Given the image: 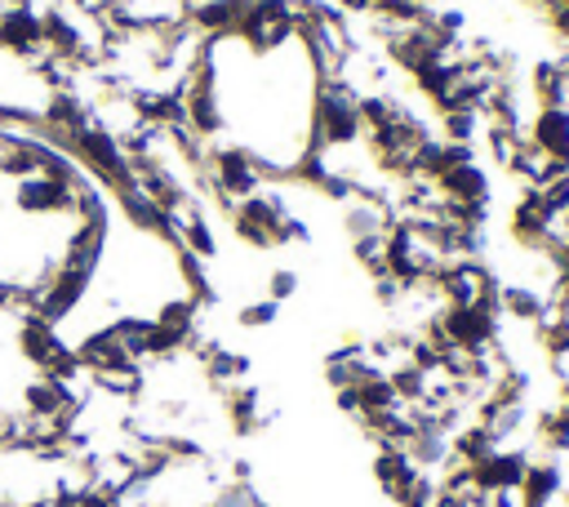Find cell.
I'll return each mask as SVG.
<instances>
[{
	"instance_id": "4",
	"label": "cell",
	"mask_w": 569,
	"mask_h": 507,
	"mask_svg": "<svg viewBox=\"0 0 569 507\" xmlns=\"http://www.w3.org/2000/svg\"><path fill=\"white\" fill-rule=\"evenodd\" d=\"M542 360H547V369H551V382H556V387H569V342L556 347V351L542 356Z\"/></svg>"
},
{
	"instance_id": "1",
	"label": "cell",
	"mask_w": 569,
	"mask_h": 507,
	"mask_svg": "<svg viewBox=\"0 0 569 507\" xmlns=\"http://www.w3.org/2000/svg\"><path fill=\"white\" fill-rule=\"evenodd\" d=\"M529 142L542 156L569 165V107H538L529 120Z\"/></svg>"
},
{
	"instance_id": "5",
	"label": "cell",
	"mask_w": 569,
	"mask_h": 507,
	"mask_svg": "<svg viewBox=\"0 0 569 507\" xmlns=\"http://www.w3.org/2000/svg\"><path fill=\"white\" fill-rule=\"evenodd\" d=\"M560 498H565V507H569V485H565V489H560Z\"/></svg>"
},
{
	"instance_id": "6",
	"label": "cell",
	"mask_w": 569,
	"mask_h": 507,
	"mask_svg": "<svg viewBox=\"0 0 569 507\" xmlns=\"http://www.w3.org/2000/svg\"><path fill=\"white\" fill-rule=\"evenodd\" d=\"M560 396H565V400H569V387H560Z\"/></svg>"
},
{
	"instance_id": "2",
	"label": "cell",
	"mask_w": 569,
	"mask_h": 507,
	"mask_svg": "<svg viewBox=\"0 0 569 507\" xmlns=\"http://www.w3.org/2000/svg\"><path fill=\"white\" fill-rule=\"evenodd\" d=\"M276 311H280V302L258 298V302H244V307L236 311V320H240L244 329H262V325H271V320H276Z\"/></svg>"
},
{
	"instance_id": "3",
	"label": "cell",
	"mask_w": 569,
	"mask_h": 507,
	"mask_svg": "<svg viewBox=\"0 0 569 507\" xmlns=\"http://www.w3.org/2000/svg\"><path fill=\"white\" fill-rule=\"evenodd\" d=\"M293 289H298V276H293L289 267H276V271L267 276V285H262V298H271V302H284Z\"/></svg>"
}]
</instances>
